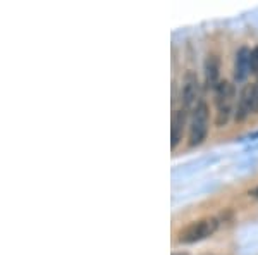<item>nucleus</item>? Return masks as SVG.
<instances>
[{
	"label": "nucleus",
	"mask_w": 258,
	"mask_h": 255,
	"mask_svg": "<svg viewBox=\"0 0 258 255\" xmlns=\"http://www.w3.org/2000/svg\"><path fill=\"white\" fill-rule=\"evenodd\" d=\"M255 91H256V112H258V81L255 83Z\"/></svg>",
	"instance_id": "nucleus-12"
},
{
	"label": "nucleus",
	"mask_w": 258,
	"mask_h": 255,
	"mask_svg": "<svg viewBox=\"0 0 258 255\" xmlns=\"http://www.w3.org/2000/svg\"><path fill=\"white\" fill-rule=\"evenodd\" d=\"M214 104H215V126L226 128L229 121L234 118L236 104H238V91L234 83L229 79H222L214 90Z\"/></svg>",
	"instance_id": "nucleus-1"
},
{
	"label": "nucleus",
	"mask_w": 258,
	"mask_h": 255,
	"mask_svg": "<svg viewBox=\"0 0 258 255\" xmlns=\"http://www.w3.org/2000/svg\"><path fill=\"white\" fill-rule=\"evenodd\" d=\"M244 140H248V141H256L258 140V129L256 131H253V133H249V135L244 138Z\"/></svg>",
	"instance_id": "nucleus-10"
},
{
	"label": "nucleus",
	"mask_w": 258,
	"mask_h": 255,
	"mask_svg": "<svg viewBox=\"0 0 258 255\" xmlns=\"http://www.w3.org/2000/svg\"><path fill=\"white\" fill-rule=\"evenodd\" d=\"M189 112L186 109L179 107L174 111L172 114V121H170V148H176L179 143L182 141V136H184L186 128L189 126V119H188Z\"/></svg>",
	"instance_id": "nucleus-6"
},
{
	"label": "nucleus",
	"mask_w": 258,
	"mask_h": 255,
	"mask_svg": "<svg viewBox=\"0 0 258 255\" xmlns=\"http://www.w3.org/2000/svg\"><path fill=\"white\" fill-rule=\"evenodd\" d=\"M200 97V81L195 71H186L184 79H182V88H181V107L186 109L188 112H193L195 107L198 106L202 100Z\"/></svg>",
	"instance_id": "nucleus-4"
},
{
	"label": "nucleus",
	"mask_w": 258,
	"mask_h": 255,
	"mask_svg": "<svg viewBox=\"0 0 258 255\" xmlns=\"http://www.w3.org/2000/svg\"><path fill=\"white\" fill-rule=\"evenodd\" d=\"M172 255H188V253H182V252H181V253H172Z\"/></svg>",
	"instance_id": "nucleus-13"
},
{
	"label": "nucleus",
	"mask_w": 258,
	"mask_h": 255,
	"mask_svg": "<svg viewBox=\"0 0 258 255\" xmlns=\"http://www.w3.org/2000/svg\"><path fill=\"white\" fill-rule=\"evenodd\" d=\"M203 78H205V86L209 90H215L220 79V59L215 54H209L205 62H203Z\"/></svg>",
	"instance_id": "nucleus-8"
},
{
	"label": "nucleus",
	"mask_w": 258,
	"mask_h": 255,
	"mask_svg": "<svg viewBox=\"0 0 258 255\" xmlns=\"http://www.w3.org/2000/svg\"><path fill=\"white\" fill-rule=\"evenodd\" d=\"M248 195H249V196H253V198H256V200H258V186L251 188V190L248 191Z\"/></svg>",
	"instance_id": "nucleus-11"
},
{
	"label": "nucleus",
	"mask_w": 258,
	"mask_h": 255,
	"mask_svg": "<svg viewBox=\"0 0 258 255\" xmlns=\"http://www.w3.org/2000/svg\"><path fill=\"white\" fill-rule=\"evenodd\" d=\"M234 81L244 83L251 74V48L241 47L234 56Z\"/></svg>",
	"instance_id": "nucleus-7"
},
{
	"label": "nucleus",
	"mask_w": 258,
	"mask_h": 255,
	"mask_svg": "<svg viewBox=\"0 0 258 255\" xmlns=\"http://www.w3.org/2000/svg\"><path fill=\"white\" fill-rule=\"evenodd\" d=\"M210 131V107L207 102H200L195 111L191 112L189 126H188V145L200 147L207 140Z\"/></svg>",
	"instance_id": "nucleus-3"
},
{
	"label": "nucleus",
	"mask_w": 258,
	"mask_h": 255,
	"mask_svg": "<svg viewBox=\"0 0 258 255\" xmlns=\"http://www.w3.org/2000/svg\"><path fill=\"white\" fill-rule=\"evenodd\" d=\"M251 73L255 74L256 81H258V45L251 48Z\"/></svg>",
	"instance_id": "nucleus-9"
},
{
	"label": "nucleus",
	"mask_w": 258,
	"mask_h": 255,
	"mask_svg": "<svg viewBox=\"0 0 258 255\" xmlns=\"http://www.w3.org/2000/svg\"><path fill=\"white\" fill-rule=\"evenodd\" d=\"M219 229V219L214 216L202 217L193 223L186 224L182 229H179L177 233V241L181 245H193L198 241H203L207 238L214 236Z\"/></svg>",
	"instance_id": "nucleus-2"
},
{
	"label": "nucleus",
	"mask_w": 258,
	"mask_h": 255,
	"mask_svg": "<svg viewBox=\"0 0 258 255\" xmlns=\"http://www.w3.org/2000/svg\"><path fill=\"white\" fill-rule=\"evenodd\" d=\"M256 112V91H255V83H246L243 85V88L238 93V104H236V112H234V121H244L249 114Z\"/></svg>",
	"instance_id": "nucleus-5"
}]
</instances>
